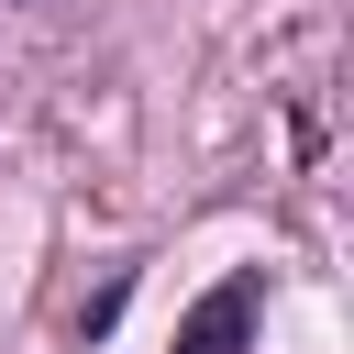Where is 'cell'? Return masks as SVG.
Listing matches in <instances>:
<instances>
[{
  "mask_svg": "<svg viewBox=\"0 0 354 354\" xmlns=\"http://www.w3.org/2000/svg\"><path fill=\"white\" fill-rule=\"evenodd\" d=\"M254 332H266V277L243 266V277H221V288H199V299H188L177 354H254Z\"/></svg>",
  "mask_w": 354,
  "mask_h": 354,
  "instance_id": "obj_1",
  "label": "cell"
}]
</instances>
